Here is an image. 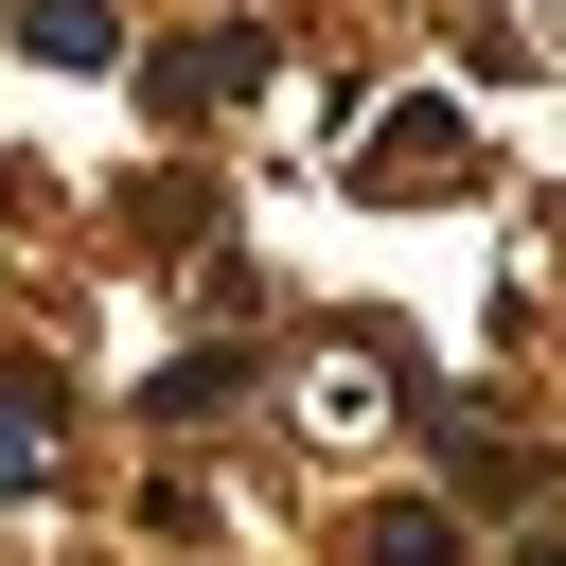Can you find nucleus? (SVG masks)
<instances>
[{"instance_id":"obj_1","label":"nucleus","mask_w":566,"mask_h":566,"mask_svg":"<svg viewBox=\"0 0 566 566\" xmlns=\"http://www.w3.org/2000/svg\"><path fill=\"white\" fill-rule=\"evenodd\" d=\"M354 177H389V195H460V106H389Z\"/></svg>"},{"instance_id":"obj_2","label":"nucleus","mask_w":566,"mask_h":566,"mask_svg":"<svg viewBox=\"0 0 566 566\" xmlns=\"http://www.w3.org/2000/svg\"><path fill=\"white\" fill-rule=\"evenodd\" d=\"M354 566H460V513L442 495H389V513H354Z\"/></svg>"},{"instance_id":"obj_3","label":"nucleus","mask_w":566,"mask_h":566,"mask_svg":"<svg viewBox=\"0 0 566 566\" xmlns=\"http://www.w3.org/2000/svg\"><path fill=\"white\" fill-rule=\"evenodd\" d=\"M18 35H35V53H71V71H106V53H124V18H106V0H18Z\"/></svg>"},{"instance_id":"obj_4","label":"nucleus","mask_w":566,"mask_h":566,"mask_svg":"<svg viewBox=\"0 0 566 566\" xmlns=\"http://www.w3.org/2000/svg\"><path fill=\"white\" fill-rule=\"evenodd\" d=\"M460 478H478V495H548V460H531V442H495V424H460Z\"/></svg>"}]
</instances>
